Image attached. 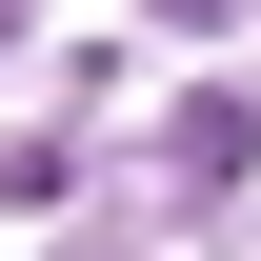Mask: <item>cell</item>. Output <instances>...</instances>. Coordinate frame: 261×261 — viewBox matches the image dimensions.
I'll list each match as a JSON object with an SVG mask.
<instances>
[{"instance_id":"cell-1","label":"cell","mask_w":261,"mask_h":261,"mask_svg":"<svg viewBox=\"0 0 261 261\" xmlns=\"http://www.w3.org/2000/svg\"><path fill=\"white\" fill-rule=\"evenodd\" d=\"M161 20H221V0H161Z\"/></svg>"}]
</instances>
